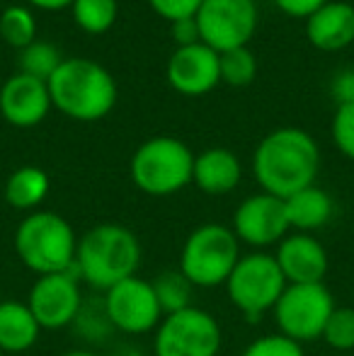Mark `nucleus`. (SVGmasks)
Instances as JSON below:
<instances>
[{
    "instance_id": "obj_20",
    "label": "nucleus",
    "mask_w": 354,
    "mask_h": 356,
    "mask_svg": "<svg viewBox=\"0 0 354 356\" xmlns=\"http://www.w3.org/2000/svg\"><path fill=\"white\" fill-rule=\"evenodd\" d=\"M284 207H287L289 228L293 233H316V230L325 228L335 213L332 197L318 184H311V187L284 199Z\"/></svg>"
},
{
    "instance_id": "obj_28",
    "label": "nucleus",
    "mask_w": 354,
    "mask_h": 356,
    "mask_svg": "<svg viewBox=\"0 0 354 356\" xmlns=\"http://www.w3.org/2000/svg\"><path fill=\"white\" fill-rule=\"evenodd\" d=\"M321 339L332 352H354V305H337L332 310Z\"/></svg>"
},
{
    "instance_id": "obj_14",
    "label": "nucleus",
    "mask_w": 354,
    "mask_h": 356,
    "mask_svg": "<svg viewBox=\"0 0 354 356\" xmlns=\"http://www.w3.org/2000/svg\"><path fill=\"white\" fill-rule=\"evenodd\" d=\"M272 254L287 284H323L330 272V254L313 233L291 230Z\"/></svg>"
},
{
    "instance_id": "obj_7",
    "label": "nucleus",
    "mask_w": 354,
    "mask_h": 356,
    "mask_svg": "<svg viewBox=\"0 0 354 356\" xmlns=\"http://www.w3.org/2000/svg\"><path fill=\"white\" fill-rule=\"evenodd\" d=\"M223 289H226L228 303L248 323H257L265 315H272L274 305L287 289V279L272 252L250 250L238 259Z\"/></svg>"
},
{
    "instance_id": "obj_31",
    "label": "nucleus",
    "mask_w": 354,
    "mask_h": 356,
    "mask_svg": "<svg viewBox=\"0 0 354 356\" xmlns=\"http://www.w3.org/2000/svg\"><path fill=\"white\" fill-rule=\"evenodd\" d=\"M202 3L204 0H148L153 13L161 15L170 24L184 17H194L197 10L202 8Z\"/></svg>"
},
{
    "instance_id": "obj_15",
    "label": "nucleus",
    "mask_w": 354,
    "mask_h": 356,
    "mask_svg": "<svg viewBox=\"0 0 354 356\" xmlns=\"http://www.w3.org/2000/svg\"><path fill=\"white\" fill-rule=\"evenodd\" d=\"M51 95L44 80L15 73L0 88V117L17 129H32L47 119L51 109Z\"/></svg>"
},
{
    "instance_id": "obj_37",
    "label": "nucleus",
    "mask_w": 354,
    "mask_h": 356,
    "mask_svg": "<svg viewBox=\"0 0 354 356\" xmlns=\"http://www.w3.org/2000/svg\"><path fill=\"white\" fill-rule=\"evenodd\" d=\"M0 356H5V352H3V349H0Z\"/></svg>"
},
{
    "instance_id": "obj_26",
    "label": "nucleus",
    "mask_w": 354,
    "mask_h": 356,
    "mask_svg": "<svg viewBox=\"0 0 354 356\" xmlns=\"http://www.w3.org/2000/svg\"><path fill=\"white\" fill-rule=\"evenodd\" d=\"M73 330L78 332V337L88 344H102L107 342L109 337L114 334V327L107 318V310H104L102 303V296L97 298H88L86 296V303H83L81 313H78L76 323L71 325Z\"/></svg>"
},
{
    "instance_id": "obj_24",
    "label": "nucleus",
    "mask_w": 354,
    "mask_h": 356,
    "mask_svg": "<svg viewBox=\"0 0 354 356\" xmlns=\"http://www.w3.org/2000/svg\"><path fill=\"white\" fill-rule=\"evenodd\" d=\"M73 22L86 34H104L114 27L119 17L117 0H73Z\"/></svg>"
},
{
    "instance_id": "obj_16",
    "label": "nucleus",
    "mask_w": 354,
    "mask_h": 356,
    "mask_svg": "<svg viewBox=\"0 0 354 356\" xmlns=\"http://www.w3.org/2000/svg\"><path fill=\"white\" fill-rule=\"evenodd\" d=\"M168 83L175 92L184 97H202L209 95L218 83V54L209 49L207 44L175 49L166 68Z\"/></svg>"
},
{
    "instance_id": "obj_30",
    "label": "nucleus",
    "mask_w": 354,
    "mask_h": 356,
    "mask_svg": "<svg viewBox=\"0 0 354 356\" xmlns=\"http://www.w3.org/2000/svg\"><path fill=\"white\" fill-rule=\"evenodd\" d=\"M335 148L354 163V104H340L330 124Z\"/></svg>"
},
{
    "instance_id": "obj_33",
    "label": "nucleus",
    "mask_w": 354,
    "mask_h": 356,
    "mask_svg": "<svg viewBox=\"0 0 354 356\" xmlns=\"http://www.w3.org/2000/svg\"><path fill=\"white\" fill-rule=\"evenodd\" d=\"M328 0H274L279 10L289 17H296V19H308L318 8H323Z\"/></svg>"
},
{
    "instance_id": "obj_27",
    "label": "nucleus",
    "mask_w": 354,
    "mask_h": 356,
    "mask_svg": "<svg viewBox=\"0 0 354 356\" xmlns=\"http://www.w3.org/2000/svg\"><path fill=\"white\" fill-rule=\"evenodd\" d=\"M218 73L221 83L231 88H246L257 75V58L248 47H238L231 51L218 54Z\"/></svg>"
},
{
    "instance_id": "obj_4",
    "label": "nucleus",
    "mask_w": 354,
    "mask_h": 356,
    "mask_svg": "<svg viewBox=\"0 0 354 356\" xmlns=\"http://www.w3.org/2000/svg\"><path fill=\"white\" fill-rule=\"evenodd\" d=\"M78 238L81 235L71 220L56 211L39 209L17 223L13 233V250L22 267L37 277H47L76 269Z\"/></svg>"
},
{
    "instance_id": "obj_36",
    "label": "nucleus",
    "mask_w": 354,
    "mask_h": 356,
    "mask_svg": "<svg viewBox=\"0 0 354 356\" xmlns=\"http://www.w3.org/2000/svg\"><path fill=\"white\" fill-rule=\"evenodd\" d=\"M58 356H104V354H99L97 349L78 347V349H68V352H61Z\"/></svg>"
},
{
    "instance_id": "obj_17",
    "label": "nucleus",
    "mask_w": 354,
    "mask_h": 356,
    "mask_svg": "<svg viewBox=\"0 0 354 356\" xmlns=\"http://www.w3.org/2000/svg\"><path fill=\"white\" fill-rule=\"evenodd\" d=\"M306 37L318 51H342L354 44V5L328 0L306 19Z\"/></svg>"
},
{
    "instance_id": "obj_38",
    "label": "nucleus",
    "mask_w": 354,
    "mask_h": 356,
    "mask_svg": "<svg viewBox=\"0 0 354 356\" xmlns=\"http://www.w3.org/2000/svg\"><path fill=\"white\" fill-rule=\"evenodd\" d=\"M0 300H3V298H0Z\"/></svg>"
},
{
    "instance_id": "obj_21",
    "label": "nucleus",
    "mask_w": 354,
    "mask_h": 356,
    "mask_svg": "<svg viewBox=\"0 0 354 356\" xmlns=\"http://www.w3.org/2000/svg\"><path fill=\"white\" fill-rule=\"evenodd\" d=\"M49 189H51V179L37 165H22V168L13 170L5 179L3 199L10 209L15 211L32 213L39 211L42 204L47 202Z\"/></svg>"
},
{
    "instance_id": "obj_8",
    "label": "nucleus",
    "mask_w": 354,
    "mask_h": 356,
    "mask_svg": "<svg viewBox=\"0 0 354 356\" xmlns=\"http://www.w3.org/2000/svg\"><path fill=\"white\" fill-rule=\"evenodd\" d=\"M335 296L323 284H287L282 298L272 310L277 332L298 344L318 342L323 337L332 310Z\"/></svg>"
},
{
    "instance_id": "obj_22",
    "label": "nucleus",
    "mask_w": 354,
    "mask_h": 356,
    "mask_svg": "<svg viewBox=\"0 0 354 356\" xmlns=\"http://www.w3.org/2000/svg\"><path fill=\"white\" fill-rule=\"evenodd\" d=\"M151 284L158 296V303H161V308H163V315L177 313V310H184V308H189V305H194L192 298L197 289L189 284V279L184 277L177 267L163 269L156 279H151Z\"/></svg>"
},
{
    "instance_id": "obj_6",
    "label": "nucleus",
    "mask_w": 354,
    "mask_h": 356,
    "mask_svg": "<svg viewBox=\"0 0 354 356\" xmlns=\"http://www.w3.org/2000/svg\"><path fill=\"white\" fill-rule=\"evenodd\" d=\"M194 153L175 136H153L134 150L129 177L148 197H172L192 184Z\"/></svg>"
},
{
    "instance_id": "obj_9",
    "label": "nucleus",
    "mask_w": 354,
    "mask_h": 356,
    "mask_svg": "<svg viewBox=\"0 0 354 356\" xmlns=\"http://www.w3.org/2000/svg\"><path fill=\"white\" fill-rule=\"evenodd\" d=\"M221 347V323L199 305L163 315L153 332V356H218Z\"/></svg>"
},
{
    "instance_id": "obj_25",
    "label": "nucleus",
    "mask_w": 354,
    "mask_h": 356,
    "mask_svg": "<svg viewBox=\"0 0 354 356\" xmlns=\"http://www.w3.org/2000/svg\"><path fill=\"white\" fill-rule=\"evenodd\" d=\"M0 37L13 49H24L37 39V17L24 5H8L0 13Z\"/></svg>"
},
{
    "instance_id": "obj_34",
    "label": "nucleus",
    "mask_w": 354,
    "mask_h": 356,
    "mask_svg": "<svg viewBox=\"0 0 354 356\" xmlns=\"http://www.w3.org/2000/svg\"><path fill=\"white\" fill-rule=\"evenodd\" d=\"M330 95L335 97L337 107L340 104H354V71H342L332 78Z\"/></svg>"
},
{
    "instance_id": "obj_35",
    "label": "nucleus",
    "mask_w": 354,
    "mask_h": 356,
    "mask_svg": "<svg viewBox=\"0 0 354 356\" xmlns=\"http://www.w3.org/2000/svg\"><path fill=\"white\" fill-rule=\"evenodd\" d=\"M27 3L39 10H63V8H71L73 0H27Z\"/></svg>"
},
{
    "instance_id": "obj_11",
    "label": "nucleus",
    "mask_w": 354,
    "mask_h": 356,
    "mask_svg": "<svg viewBox=\"0 0 354 356\" xmlns=\"http://www.w3.org/2000/svg\"><path fill=\"white\" fill-rule=\"evenodd\" d=\"M202 44L216 54L248 47L257 29L255 0H204L197 10Z\"/></svg>"
},
{
    "instance_id": "obj_5",
    "label": "nucleus",
    "mask_w": 354,
    "mask_h": 356,
    "mask_svg": "<svg viewBox=\"0 0 354 356\" xmlns=\"http://www.w3.org/2000/svg\"><path fill=\"white\" fill-rule=\"evenodd\" d=\"M243 257V245L223 223H202L184 238L177 269L194 289H218Z\"/></svg>"
},
{
    "instance_id": "obj_1",
    "label": "nucleus",
    "mask_w": 354,
    "mask_h": 356,
    "mask_svg": "<svg viewBox=\"0 0 354 356\" xmlns=\"http://www.w3.org/2000/svg\"><path fill=\"white\" fill-rule=\"evenodd\" d=\"M321 170V148L316 138L298 127L269 131L252 153V175L260 192L289 199L316 184Z\"/></svg>"
},
{
    "instance_id": "obj_13",
    "label": "nucleus",
    "mask_w": 354,
    "mask_h": 356,
    "mask_svg": "<svg viewBox=\"0 0 354 356\" xmlns=\"http://www.w3.org/2000/svg\"><path fill=\"white\" fill-rule=\"evenodd\" d=\"M231 230L241 240V245L269 252V248H277L291 233L284 199L272 197L267 192L246 197L233 211Z\"/></svg>"
},
{
    "instance_id": "obj_23",
    "label": "nucleus",
    "mask_w": 354,
    "mask_h": 356,
    "mask_svg": "<svg viewBox=\"0 0 354 356\" xmlns=\"http://www.w3.org/2000/svg\"><path fill=\"white\" fill-rule=\"evenodd\" d=\"M61 63V49L51 42H44V39H34L29 47L17 51V73L32 75V78L44 80V83H49V78L56 73V68Z\"/></svg>"
},
{
    "instance_id": "obj_12",
    "label": "nucleus",
    "mask_w": 354,
    "mask_h": 356,
    "mask_svg": "<svg viewBox=\"0 0 354 356\" xmlns=\"http://www.w3.org/2000/svg\"><path fill=\"white\" fill-rule=\"evenodd\" d=\"M24 303L29 305L44 332H58L76 323L86 303V291H83V282L78 279L76 269L47 274V277L34 279Z\"/></svg>"
},
{
    "instance_id": "obj_3",
    "label": "nucleus",
    "mask_w": 354,
    "mask_h": 356,
    "mask_svg": "<svg viewBox=\"0 0 354 356\" xmlns=\"http://www.w3.org/2000/svg\"><path fill=\"white\" fill-rule=\"evenodd\" d=\"M47 85L51 104L73 122H99L119 99L114 75L90 58H63Z\"/></svg>"
},
{
    "instance_id": "obj_2",
    "label": "nucleus",
    "mask_w": 354,
    "mask_h": 356,
    "mask_svg": "<svg viewBox=\"0 0 354 356\" xmlns=\"http://www.w3.org/2000/svg\"><path fill=\"white\" fill-rule=\"evenodd\" d=\"M143 259L138 235L122 223H97L78 238L76 274L97 293L136 277Z\"/></svg>"
},
{
    "instance_id": "obj_10",
    "label": "nucleus",
    "mask_w": 354,
    "mask_h": 356,
    "mask_svg": "<svg viewBox=\"0 0 354 356\" xmlns=\"http://www.w3.org/2000/svg\"><path fill=\"white\" fill-rule=\"evenodd\" d=\"M102 303L114 332L141 337L153 334L163 320V308L153 284L143 277H129L102 293Z\"/></svg>"
},
{
    "instance_id": "obj_32",
    "label": "nucleus",
    "mask_w": 354,
    "mask_h": 356,
    "mask_svg": "<svg viewBox=\"0 0 354 356\" xmlns=\"http://www.w3.org/2000/svg\"><path fill=\"white\" fill-rule=\"evenodd\" d=\"M170 34L172 42L177 44V49L182 47H194V44H202L199 37V27H197V17H184L170 24Z\"/></svg>"
},
{
    "instance_id": "obj_29",
    "label": "nucleus",
    "mask_w": 354,
    "mask_h": 356,
    "mask_svg": "<svg viewBox=\"0 0 354 356\" xmlns=\"http://www.w3.org/2000/svg\"><path fill=\"white\" fill-rule=\"evenodd\" d=\"M241 356H306V349H303V344L293 342L284 334L272 332L248 342Z\"/></svg>"
},
{
    "instance_id": "obj_18",
    "label": "nucleus",
    "mask_w": 354,
    "mask_h": 356,
    "mask_svg": "<svg viewBox=\"0 0 354 356\" xmlns=\"http://www.w3.org/2000/svg\"><path fill=\"white\" fill-rule=\"evenodd\" d=\"M243 165L228 148H207L194 155L192 184L209 197H226L241 184Z\"/></svg>"
},
{
    "instance_id": "obj_19",
    "label": "nucleus",
    "mask_w": 354,
    "mask_h": 356,
    "mask_svg": "<svg viewBox=\"0 0 354 356\" xmlns=\"http://www.w3.org/2000/svg\"><path fill=\"white\" fill-rule=\"evenodd\" d=\"M44 330L39 327L24 300H0V349L8 354H24L39 342Z\"/></svg>"
}]
</instances>
